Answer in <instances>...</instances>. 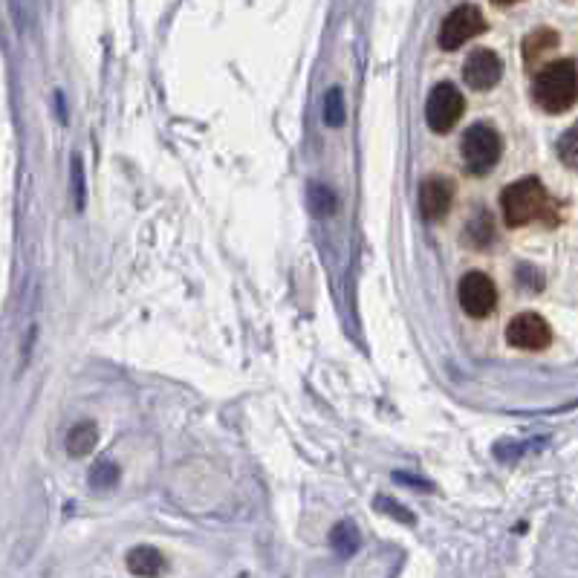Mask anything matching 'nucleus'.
I'll return each mask as SVG.
<instances>
[{
	"label": "nucleus",
	"instance_id": "obj_10",
	"mask_svg": "<svg viewBox=\"0 0 578 578\" xmlns=\"http://www.w3.org/2000/svg\"><path fill=\"white\" fill-rule=\"evenodd\" d=\"M125 561H128V570H131L136 578H159L165 570H168L165 555H162L157 547H148V544L133 547Z\"/></svg>",
	"mask_w": 578,
	"mask_h": 578
},
{
	"label": "nucleus",
	"instance_id": "obj_15",
	"mask_svg": "<svg viewBox=\"0 0 578 578\" xmlns=\"http://www.w3.org/2000/svg\"><path fill=\"white\" fill-rule=\"evenodd\" d=\"M344 119H347V110H344L342 87H333V90H327V96H324V122H327L330 128H342Z\"/></svg>",
	"mask_w": 578,
	"mask_h": 578
},
{
	"label": "nucleus",
	"instance_id": "obj_7",
	"mask_svg": "<svg viewBox=\"0 0 578 578\" xmlns=\"http://www.w3.org/2000/svg\"><path fill=\"white\" fill-rule=\"evenodd\" d=\"M506 342L518 350H547L552 344V327L547 324V318H541L538 313H521L509 321L506 327Z\"/></svg>",
	"mask_w": 578,
	"mask_h": 578
},
{
	"label": "nucleus",
	"instance_id": "obj_2",
	"mask_svg": "<svg viewBox=\"0 0 578 578\" xmlns=\"http://www.w3.org/2000/svg\"><path fill=\"white\" fill-rule=\"evenodd\" d=\"M500 209H503V217H506V226L521 229V226H529L532 220H541L550 211V197H547L541 180L524 177V180L503 188Z\"/></svg>",
	"mask_w": 578,
	"mask_h": 578
},
{
	"label": "nucleus",
	"instance_id": "obj_18",
	"mask_svg": "<svg viewBox=\"0 0 578 578\" xmlns=\"http://www.w3.org/2000/svg\"><path fill=\"white\" fill-rule=\"evenodd\" d=\"M73 194H76V209H84V168H81V157H73Z\"/></svg>",
	"mask_w": 578,
	"mask_h": 578
},
{
	"label": "nucleus",
	"instance_id": "obj_1",
	"mask_svg": "<svg viewBox=\"0 0 578 578\" xmlns=\"http://www.w3.org/2000/svg\"><path fill=\"white\" fill-rule=\"evenodd\" d=\"M535 102L547 113H567L576 105L578 79H576V61L573 58H561L547 64L538 76H535Z\"/></svg>",
	"mask_w": 578,
	"mask_h": 578
},
{
	"label": "nucleus",
	"instance_id": "obj_3",
	"mask_svg": "<svg viewBox=\"0 0 578 578\" xmlns=\"http://www.w3.org/2000/svg\"><path fill=\"white\" fill-rule=\"evenodd\" d=\"M500 154H503V142L492 125H472L460 139V157L474 177L489 174L498 165Z\"/></svg>",
	"mask_w": 578,
	"mask_h": 578
},
{
	"label": "nucleus",
	"instance_id": "obj_14",
	"mask_svg": "<svg viewBox=\"0 0 578 578\" xmlns=\"http://www.w3.org/2000/svg\"><path fill=\"white\" fill-rule=\"evenodd\" d=\"M307 200H310V211H313L316 217H330V214H336V209H339V197H336V191L327 188V185H310Z\"/></svg>",
	"mask_w": 578,
	"mask_h": 578
},
{
	"label": "nucleus",
	"instance_id": "obj_6",
	"mask_svg": "<svg viewBox=\"0 0 578 578\" xmlns=\"http://www.w3.org/2000/svg\"><path fill=\"white\" fill-rule=\"evenodd\" d=\"M457 298H460V307L463 313L472 318H486L495 313L498 307V289L495 281L483 272H469L463 275L460 287H457Z\"/></svg>",
	"mask_w": 578,
	"mask_h": 578
},
{
	"label": "nucleus",
	"instance_id": "obj_16",
	"mask_svg": "<svg viewBox=\"0 0 578 578\" xmlns=\"http://www.w3.org/2000/svg\"><path fill=\"white\" fill-rule=\"evenodd\" d=\"M116 480H119V466H113V463H99L90 472V486L93 489H113Z\"/></svg>",
	"mask_w": 578,
	"mask_h": 578
},
{
	"label": "nucleus",
	"instance_id": "obj_13",
	"mask_svg": "<svg viewBox=\"0 0 578 578\" xmlns=\"http://www.w3.org/2000/svg\"><path fill=\"white\" fill-rule=\"evenodd\" d=\"M558 47V32H552V29L541 27L535 29V32H529L524 41V61L526 64H532V61H538L544 53H550Z\"/></svg>",
	"mask_w": 578,
	"mask_h": 578
},
{
	"label": "nucleus",
	"instance_id": "obj_9",
	"mask_svg": "<svg viewBox=\"0 0 578 578\" xmlns=\"http://www.w3.org/2000/svg\"><path fill=\"white\" fill-rule=\"evenodd\" d=\"M454 203V185L443 180V177H428L420 185V211L428 223L443 220Z\"/></svg>",
	"mask_w": 578,
	"mask_h": 578
},
{
	"label": "nucleus",
	"instance_id": "obj_19",
	"mask_svg": "<svg viewBox=\"0 0 578 578\" xmlns=\"http://www.w3.org/2000/svg\"><path fill=\"white\" fill-rule=\"evenodd\" d=\"M495 3H500V6H512V3H518V0H495Z\"/></svg>",
	"mask_w": 578,
	"mask_h": 578
},
{
	"label": "nucleus",
	"instance_id": "obj_5",
	"mask_svg": "<svg viewBox=\"0 0 578 578\" xmlns=\"http://www.w3.org/2000/svg\"><path fill=\"white\" fill-rule=\"evenodd\" d=\"M466 110V99L463 93L451 84V81H443L431 90L428 96V105H425V122L434 133H448L463 116Z\"/></svg>",
	"mask_w": 578,
	"mask_h": 578
},
{
	"label": "nucleus",
	"instance_id": "obj_4",
	"mask_svg": "<svg viewBox=\"0 0 578 578\" xmlns=\"http://www.w3.org/2000/svg\"><path fill=\"white\" fill-rule=\"evenodd\" d=\"M486 29H489V24H486L483 12L472 3H463L443 21V27L437 32V44L451 53V50H460L463 44H469L477 35H483Z\"/></svg>",
	"mask_w": 578,
	"mask_h": 578
},
{
	"label": "nucleus",
	"instance_id": "obj_11",
	"mask_svg": "<svg viewBox=\"0 0 578 578\" xmlns=\"http://www.w3.org/2000/svg\"><path fill=\"white\" fill-rule=\"evenodd\" d=\"M96 440H99L96 422L90 420L79 422V425H73V428L67 431V454H70V457H84V454L93 451Z\"/></svg>",
	"mask_w": 578,
	"mask_h": 578
},
{
	"label": "nucleus",
	"instance_id": "obj_12",
	"mask_svg": "<svg viewBox=\"0 0 578 578\" xmlns=\"http://www.w3.org/2000/svg\"><path fill=\"white\" fill-rule=\"evenodd\" d=\"M330 547H333V552H336L339 558H350V555H356L359 547H362V535H359L356 524L342 521V524L333 526V532H330Z\"/></svg>",
	"mask_w": 578,
	"mask_h": 578
},
{
	"label": "nucleus",
	"instance_id": "obj_8",
	"mask_svg": "<svg viewBox=\"0 0 578 578\" xmlns=\"http://www.w3.org/2000/svg\"><path fill=\"white\" fill-rule=\"evenodd\" d=\"M503 76V61L492 50H474L463 64V79L472 90H492Z\"/></svg>",
	"mask_w": 578,
	"mask_h": 578
},
{
	"label": "nucleus",
	"instance_id": "obj_17",
	"mask_svg": "<svg viewBox=\"0 0 578 578\" xmlns=\"http://www.w3.org/2000/svg\"><path fill=\"white\" fill-rule=\"evenodd\" d=\"M576 136H578L576 128H570V131L564 133V139L558 142V157L564 159V165H567V168H576V165H578Z\"/></svg>",
	"mask_w": 578,
	"mask_h": 578
}]
</instances>
